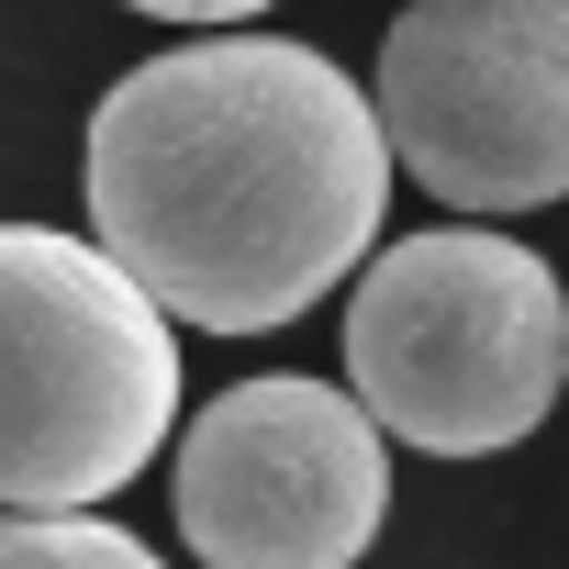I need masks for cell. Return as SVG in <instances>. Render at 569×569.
Returning a JSON list of instances; mask_svg holds the SVG:
<instances>
[{"label":"cell","mask_w":569,"mask_h":569,"mask_svg":"<svg viewBox=\"0 0 569 569\" xmlns=\"http://www.w3.org/2000/svg\"><path fill=\"white\" fill-rule=\"evenodd\" d=\"M0 569H168V558L146 536L101 525L90 502L79 513H12V502H0Z\"/></svg>","instance_id":"cell-6"},{"label":"cell","mask_w":569,"mask_h":569,"mask_svg":"<svg viewBox=\"0 0 569 569\" xmlns=\"http://www.w3.org/2000/svg\"><path fill=\"white\" fill-rule=\"evenodd\" d=\"M391 525V447L358 391L268 369L179 436V536L201 569H358Z\"/></svg>","instance_id":"cell-5"},{"label":"cell","mask_w":569,"mask_h":569,"mask_svg":"<svg viewBox=\"0 0 569 569\" xmlns=\"http://www.w3.org/2000/svg\"><path fill=\"white\" fill-rule=\"evenodd\" d=\"M79 179L90 234L157 291L168 325L268 336L380 246L391 134L325 46L201 34L101 90Z\"/></svg>","instance_id":"cell-1"},{"label":"cell","mask_w":569,"mask_h":569,"mask_svg":"<svg viewBox=\"0 0 569 569\" xmlns=\"http://www.w3.org/2000/svg\"><path fill=\"white\" fill-rule=\"evenodd\" d=\"M123 12H146V23H257L268 0H123Z\"/></svg>","instance_id":"cell-7"},{"label":"cell","mask_w":569,"mask_h":569,"mask_svg":"<svg viewBox=\"0 0 569 569\" xmlns=\"http://www.w3.org/2000/svg\"><path fill=\"white\" fill-rule=\"evenodd\" d=\"M380 134L458 212L569 190V0H413L380 34Z\"/></svg>","instance_id":"cell-4"},{"label":"cell","mask_w":569,"mask_h":569,"mask_svg":"<svg viewBox=\"0 0 569 569\" xmlns=\"http://www.w3.org/2000/svg\"><path fill=\"white\" fill-rule=\"evenodd\" d=\"M179 425V325L157 291L57 223H0V502L79 513L157 469Z\"/></svg>","instance_id":"cell-2"},{"label":"cell","mask_w":569,"mask_h":569,"mask_svg":"<svg viewBox=\"0 0 569 569\" xmlns=\"http://www.w3.org/2000/svg\"><path fill=\"white\" fill-rule=\"evenodd\" d=\"M569 369V302L558 268L513 234L436 223L380 246V268L347 302V391L380 436L425 458H491L525 447Z\"/></svg>","instance_id":"cell-3"},{"label":"cell","mask_w":569,"mask_h":569,"mask_svg":"<svg viewBox=\"0 0 569 569\" xmlns=\"http://www.w3.org/2000/svg\"><path fill=\"white\" fill-rule=\"evenodd\" d=\"M558 380H569V369H558Z\"/></svg>","instance_id":"cell-8"}]
</instances>
